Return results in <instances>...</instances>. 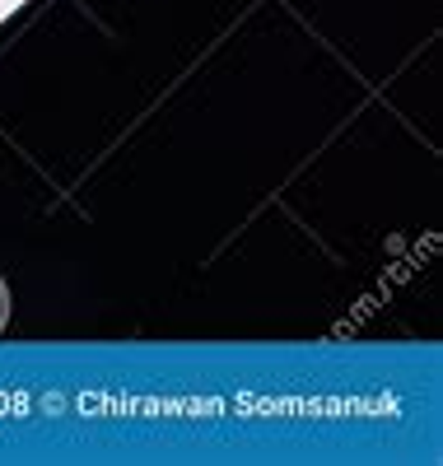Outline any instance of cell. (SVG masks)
Here are the masks:
<instances>
[{
  "label": "cell",
  "instance_id": "obj_1",
  "mask_svg": "<svg viewBox=\"0 0 443 466\" xmlns=\"http://www.w3.org/2000/svg\"><path fill=\"white\" fill-rule=\"evenodd\" d=\"M0 318H5V289H0Z\"/></svg>",
  "mask_w": 443,
  "mask_h": 466
}]
</instances>
